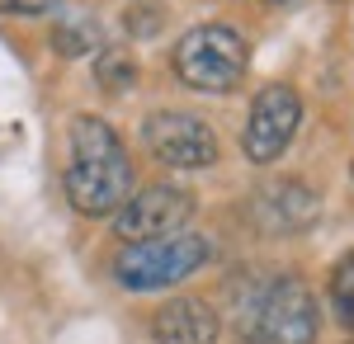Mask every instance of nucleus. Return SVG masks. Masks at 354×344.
<instances>
[{
	"label": "nucleus",
	"mask_w": 354,
	"mask_h": 344,
	"mask_svg": "<svg viewBox=\"0 0 354 344\" xmlns=\"http://www.w3.org/2000/svg\"><path fill=\"white\" fill-rule=\"evenodd\" d=\"M66 203L81 217H113L133 193V156L113 123L95 113H76L66 128Z\"/></svg>",
	"instance_id": "f257e3e1"
},
{
	"label": "nucleus",
	"mask_w": 354,
	"mask_h": 344,
	"mask_svg": "<svg viewBox=\"0 0 354 344\" xmlns=\"http://www.w3.org/2000/svg\"><path fill=\"white\" fill-rule=\"evenodd\" d=\"M232 321L245 344H317L322 307L293 269L245 274L232 283Z\"/></svg>",
	"instance_id": "f03ea898"
},
{
	"label": "nucleus",
	"mask_w": 354,
	"mask_h": 344,
	"mask_svg": "<svg viewBox=\"0 0 354 344\" xmlns=\"http://www.w3.org/2000/svg\"><path fill=\"white\" fill-rule=\"evenodd\" d=\"M213 260V240L198 231H175L156 240H133L113 255V278L128 292H161L194 278L198 269Z\"/></svg>",
	"instance_id": "7ed1b4c3"
},
{
	"label": "nucleus",
	"mask_w": 354,
	"mask_h": 344,
	"mask_svg": "<svg viewBox=\"0 0 354 344\" xmlns=\"http://www.w3.org/2000/svg\"><path fill=\"white\" fill-rule=\"evenodd\" d=\"M170 66H175V76L185 80L189 90H198V95H232L245 80L250 43H245L232 24H198L175 43Z\"/></svg>",
	"instance_id": "20e7f679"
},
{
	"label": "nucleus",
	"mask_w": 354,
	"mask_h": 344,
	"mask_svg": "<svg viewBox=\"0 0 354 344\" xmlns=\"http://www.w3.org/2000/svg\"><path fill=\"white\" fill-rule=\"evenodd\" d=\"M142 146L161 165H170V170H208V165H218V133H213V123H203L198 113H180V108L147 113Z\"/></svg>",
	"instance_id": "39448f33"
},
{
	"label": "nucleus",
	"mask_w": 354,
	"mask_h": 344,
	"mask_svg": "<svg viewBox=\"0 0 354 344\" xmlns=\"http://www.w3.org/2000/svg\"><path fill=\"white\" fill-rule=\"evenodd\" d=\"M302 123V95L293 85H265L250 104V118H245V133H241V151L245 160L255 165H274V160L288 151V142Z\"/></svg>",
	"instance_id": "423d86ee"
},
{
	"label": "nucleus",
	"mask_w": 354,
	"mask_h": 344,
	"mask_svg": "<svg viewBox=\"0 0 354 344\" xmlns=\"http://www.w3.org/2000/svg\"><path fill=\"white\" fill-rule=\"evenodd\" d=\"M194 217V193L175 184H151L142 193H128L123 208L113 212V236L118 240H156L185 231V222Z\"/></svg>",
	"instance_id": "0eeeda50"
},
{
	"label": "nucleus",
	"mask_w": 354,
	"mask_h": 344,
	"mask_svg": "<svg viewBox=\"0 0 354 344\" xmlns=\"http://www.w3.org/2000/svg\"><path fill=\"white\" fill-rule=\"evenodd\" d=\"M317 208H322V198L302 184V180L279 175V180H265V184L250 193L245 217H250V227L260 236H298V231H307L317 222Z\"/></svg>",
	"instance_id": "6e6552de"
},
{
	"label": "nucleus",
	"mask_w": 354,
	"mask_h": 344,
	"mask_svg": "<svg viewBox=\"0 0 354 344\" xmlns=\"http://www.w3.org/2000/svg\"><path fill=\"white\" fill-rule=\"evenodd\" d=\"M222 321L203 297H175L151 316V344H218Z\"/></svg>",
	"instance_id": "1a4fd4ad"
},
{
	"label": "nucleus",
	"mask_w": 354,
	"mask_h": 344,
	"mask_svg": "<svg viewBox=\"0 0 354 344\" xmlns=\"http://www.w3.org/2000/svg\"><path fill=\"white\" fill-rule=\"evenodd\" d=\"M95 80H100L104 95H123V90H133V85H137L133 52H123V48H104L100 61H95Z\"/></svg>",
	"instance_id": "9d476101"
},
{
	"label": "nucleus",
	"mask_w": 354,
	"mask_h": 344,
	"mask_svg": "<svg viewBox=\"0 0 354 344\" xmlns=\"http://www.w3.org/2000/svg\"><path fill=\"white\" fill-rule=\"evenodd\" d=\"M53 48L62 57H71V61L85 52H100V24L95 19H66V24H57Z\"/></svg>",
	"instance_id": "9b49d317"
},
{
	"label": "nucleus",
	"mask_w": 354,
	"mask_h": 344,
	"mask_svg": "<svg viewBox=\"0 0 354 344\" xmlns=\"http://www.w3.org/2000/svg\"><path fill=\"white\" fill-rule=\"evenodd\" d=\"M326 288H330L335 321H340V325L354 335V250H350V255H345L335 269H330V283H326Z\"/></svg>",
	"instance_id": "f8f14e48"
},
{
	"label": "nucleus",
	"mask_w": 354,
	"mask_h": 344,
	"mask_svg": "<svg viewBox=\"0 0 354 344\" xmlns=\"http://www.w3.org/2000/svg\"><path fill=\"white\" fill-rule=\"evenodd\" d=\"M123 24H128L133 38H151L156 24H161V5H156V0H137V5L123 10Z\"/></svg>",
	"instance_id": "ddd939ff"
},
{
	"label": "nucleus",
	"mask_w": 354,
	"mask_h": 344,
	"mask_svg": "<svg viewBox=\"0 0 354 344\" xmlns=\"http://www.w3.org/2000/svg\"><path fill=\"white\" fill-rule=\"evenodd\" d=\"M62 0H0V10H10V15H53Z\"/></svg>",
	"instance_id": "4468645a"
},
{
	"label": "nucleus",
	"mask_w": 354,
	"mask_h": 344,
	"mask_svg": "<svg viewBox=\"0 0 354 344\" xmlns=\"http://www.w3.org/2000/svg\"><path fill=\"white\" fill-rule=\"evenodd\" d=\"M270 5H293V0H270Z\"/></svg>",
	"instance_id": "2eb2a0df"
},
{
	"label": "nucleus",
	"mask_w": 354,
	"mask_h": 344,
	"mask_svg": "<svg viewBox=\"0 0 354 344\" xmlns=\"http://www.w3.org/2000/svg\"><path fill=\"white\" fill-rule=\"evenodd\" d=\"M350 344H354V340H350Z\"/></svg>",
	"instance_id": "dca6fc26"
}]
</instances>
